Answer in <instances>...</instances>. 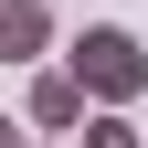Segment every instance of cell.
Wrapping results in <instances>:
<instances>
[{
	"label": "cell",
	"mask_w": 148,
	"mask_h": 148,
	"mask_svg": "<svg viewBox=\"0 0 148 148\" xmlns=\"http://www.w3.org/2000/svg\"><path fill=\"white\" fill-rule=\"evenodd\" d=\"M64 53H74V85L95 95V116H127V106L148 95V42H138L127 21H85Z\"/></svg>",
	"instance_id": "1"
},
{
	"label": "cell",
	"mask_w": 148,
	"mask_h": 148,
	"mask_svg": "<svg viewBox=\"0 0 148 148\" xmlns=\"http://www.w3.org/2000/svg\"><path fill=\"white\" fill-rule=\"evenodd\" d=\"M32 127H42V138H64V127H85L95 116V95H85V85H74V64H53V74H32Z\"/></svg>",
	"instance_id": "2"
},
{
	"label": "cell",
	"mask_w": 148,
	"mask_h": 148,
	"mask_svg": "<svg viewBox=\"0 0 148 148\" xmlns=\"http://www.w3.org/2000/svg\"><path fill=\"white\" fill-rule=\"evenodd\" d=\"M0 53H11V64L53 53V0H0Z\"/></svg>",
	"instance_id": "3"
},
{
	"label": "cell",
	"mask_w": 148,
	"mask_h": 148,
	"mask_svg": "<svg viewBox=\"0 0 148 148\" xmlns=\"http://www.w3.org/2000/svg\"><path fill=\"white\" fill-rule=\"evenodd\" d=\"M74 148H148V127H138V116H85Z\"/></svg>",
	"instance_id": "4"
}]
</instances>
